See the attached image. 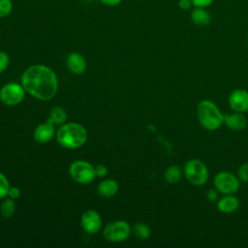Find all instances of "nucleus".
Wrapping results in <instances>:
<instances>
[{
	"mask_svg": "<svg viewBox=\"0 0 248 248\" xmlns=\"http://www.w3.org/2000/svg\"><path fill=\"white\" fill-rule=\"evenodd\" d=\"M22 86L33 97L47 101L54 97L58 81L51 69L44 65H33L22 75Z\"/></svg>",
	"mask_w": 248,
	"mask_h": 248,
	"instance_id": "1",
	"label": "nucleus"
},
{
	"mask_svg": "<svg viewBox=\"0 0 248 248\" xmlns=\"http://www.w3.org/2000/svg\"><path fill=\"white\" fill-rule=\"evenodd\" d=\"M197 118L201 126L208 131H215L224 124V114L211 100H202L197 106Z\"/></svg>",
	"mask_w": 248,
	"mask_h": 248,
	"instance_id": "2",
	"label": "nucleus"
},
{
	"mask_svg": "<svg viewBox=\"0 0 248 248\" xmlns=\"http://www.w3.org/2000/svg\"><path fill=\"white\" fill-rule=\"evenodd\" d=\"M56 138L59 144L63 147L78 148L86 141L87 132L78 123H68L58 129Z\"/></svg>",
	"mask_w": 248,
	"mask_h": 248,
	"instance_id": "3",
	"label": "nucleus"
},
{
	"mask_svg": "<svg viewBox=\"0 0 248 248\" xmlns=\"http://www.w3.org/2000/svg\"><path fill=\"white\" fill-rule=\"evenodd\" d=\"M186 179L195 186L204 185L209 177V170L206 165L200 159L188 160L183 168Z\"/></svg>",
	"mask_w": 248,
	"mask_h": 248,
	"instance_id": "4",
	"label": "nucleus"
},
{
	"mask_svg": "<svg viewBox=\"0 0 248 248\" xmlns=\"http://www.w3.org/2000/svg\"><path fill=\"white\" fill-rule=\"evenodd\" d=\"M214 188L222 195L235 194L240 187L237 175L226 170L219 171L213 178Z\"/></svg>",
	"mask_w": 248,
	"mask_h": 248,
	"instance_id": "5",
	"label": "nucleus"
},
{
	"mask_svg": "<svg viewBox=\"0 0 248 248\" xmlns=\"http://www.w3.org/2000/svg\"><path fill=\"white\" fill-rule=\"evenodd\" d=\"M71 177L80 184H87L93 181L95 178V168H93L88 162L78 160L70 166Z\"/></svg>",
	"mask_w": 248,
	"mask_h": 248,
	"instance_id": "6",
	"label": "nucleus"
},
{
	"mask_svg": "<svg viewBox=\"0 0 248 248\" xmlns=\"http://www.w3.org/2000/svg\"><path fill=\"white\" fill-rule=\"evenodd\" d=\"M131 229L125 221H114L108 223L104 230V236L111 242H120L127 239Z\"/></svg>",
	"mask_w": 248,
	"mask_h": 248,
	"instance_id": "7",
	"label": "nucleus"
},
{
	"mask_svg": "<svg viewBox=\"0 0 248 248\" xmlns=\"http://www.w3.org/2000/svg\"><path fill=\"white\" fill-rule=\"evenodd\" d=\"M24 88L18 83L12 82L4 85L0 90V100L8 106L19 104L24 98Z\"/></svg>",
	"mask_w": 248,
	"mask_h": 248,
	"instance_id": "8",
	"label": "nucleus"
},
{
	"mask_svg": "<svg viewBox=\"0 0 248 248\" xmlns=\"http://www.w3.org/2000/svg\"><path fill=\"white\" fill-rule=\"evenodd\" d=\"M228 103L233 111L241 113L248 111V91L241 88L232 90L229 95Z\"/></svg>",
	"mask_w": 248,
	"mask_h": 248,
	"instance_id": "9",
	"label": "nucleus"
},
{
	"mask_svg": "<svg viewBox=\"0 0 248 248\" xmlns=\"http://www.w3.org/2000/svg\"><path fill=\"white\" fill-rule=\"evenodd\" d=\"M102 225V220L99 215L94 210H87L81 216V226L83 230L89 233L97 232Z\"/></svg>",
	"mask_w": 248,
	"mask_h": 248,
	"instance_id": "10",
	"label": "nucleus"
},
{
	"mask_svg": "<svg viewBox=\"0 0 248 248\" xmlns=\"http://www.w3.org/2000/svg\"><path fill=\"white\" fill-rule=\"evenodd\" d=\"M224 124L233 131H241L247 126V119L243 113L233 111L224 114Z\"/></svg>",
	"mask_w": 248,
	"mask_h": 248,
	"instance_id": "11",
	"label": "nucleus"
},
{
	"mask_svg": "<svg viewBox=\"0 0 248 248\" xmlns=\"http://www.w3.org/2000/svg\"><path fill=\"white\" fill-rule=\"evenodd\" d=\"M240 202L237 197L233 194L224 195L221 199L217 201V209L222 213H232L236 211L239 207Z\"/></svg>",
	"mask_w": 248,
	"mask_h": 248,
	"instance_id": "12",
	"label": "nucleus"
},
{
	"mask_svg": "<svg viewBox=\"0 0 248 248\" xmlns=\"http://www.w3.org/2000/svg\"><path fill=\"white\" fill-rule=\"evenodd\" d=\"M54 136V127L53 124L48 122L41 123L37 126V128L34 131V139L36 141L45 143L49 141Z\"/></svg>",
	"mask_w": 248,
	"mask_h": 248,
	"instance_id": "13",
	"label": "nucleus"
},
{
	"mask_svg": "<svg viewBox=\"0 0 248 248\" xmlns=\"http://www.w3.org/2000/svg\"><path fill=\"white\" fill-rule=\"evenodd\" d=\"M66 64L69 70L74 74H82L86 69L84 57L78 52L70 53L66 58Z\"/></svg>",
	"mask_w": 248,
	"mask_h": 248,
	"instance_id": "14",
	"label": "nucleus"
},
{
	"mask_svg": "<svg viewBox=\"0 0 248 248\" xmlns=\"http://www.w3.org/2000/svg\"><path fill=\"white\" fill-rule=\"evenodd\" d=\"M191 20L194 24L200 27L206 26L210 23L211 16L205 8H196L191 12Z\"/></svg>",
	"mask_w": 248,
	"mask_h": 248,
	"instance_id": "15",
	"label": "nucleus"
},
{
	"mask_svg": "<svg viewBox=\"0 0 248 248\" xmlns=\"http://www.w3.org/2000/svg\"><path fill=\"white\" fill-rule=\"evenodd\" d=\"M118 191V184L113 179H106L98 186V193L102 197H112Z\"/></svg>",
	"mask_w": 248,
	"mask_h": 248,
	"instance_id": "16",
	"label": "nucleus"
},
{
	"mask_svg": "<svg viewBox=\"0 0 248 248\" xmlns=\"http://www.w3.org/2000/svg\"><path fill=\"white\" fill-rule=\"evenodd\" d=\"M183 170L177 165L168 167L164 172V177L169 183H176L181 179Z\"/></svg>",
	"mask_w": 248,
	"mask_h": 248,
	"instance_id": "17",
	"label": "nucleus"
},
{
	"mask_svg": "<svg viewBox=\"0 0 248 248\" xmlns=\"http://www.w3.org/2000/svg\"><path fill=\"white\" fill-rule=\"evenodd\" d=\"M67 113L60 107H54L50 112L47 121L52 124H63L66 121Z\"/></svg>",
	"mask_w": 248,
	"mask_h": 248,
	"instance_id": "18",
	"label": "nucleus"
},
{
	"mask_svg": "<svg viewBox=\"0 0 248 248\" xmlns=\"http://www.w3.org/2000/svg\"><path fill=\"white\" fill-rule=\"evenodd\" d=\"M134 232H135V234L138 238L143 240V239H146L150 236L151 231H150V228L146 224L138 223L134 227Z\"/></svg>",
	"mask_w": 248,
	"mask_h": 248,
	"instance_id": "19",
	"label": "nucleus"
},
{
	"mask_svg": "<svg viewBox=\"0 0 248 248\" xmlns=\"http://www.w3.org/2000/svg\"><path fill=\"white\" fill-rule=\"evenodd\" d=\"M16 211V203L13 200H6L1 203L0 206V212L2 216L9 218L11 217Z\"/></svg>",
	"mask_w": 248,
	"mask_h": 248,
	"instance_id": "20",
	"label": "nucleus"
},
{
	"mask_svg": "<svg viewBox=\"0 0 248 248\" xmlns=\"http://www.w3.org/2000/svg\"><path fill=\"white\" fill-rule=\"evenodd\" d=\"M14 9L13 0H0V18L10 16Z\"/></svg>",
	"mask_w": 248,
	"mask_h": 248,
	"instance_id": "21",
	"label": "nucleus"
},
{
	"mask_svg": "<svg viewBox=\"0 0 248 248\" xmlns=\"http://www.w3.org/2000/svg\"><path fill=\"white\" fill-rule=\"evenodd\" d=\"M9 189H10V184L7 177L0 172V199L8 195Z\"/></svg>",
	"mask_w": 248,
	"mask_h": 248,
	"instance_id": "22",
	"label": "nucleus"
},
{
	"mask_svg": "<svg viewBox=\"0 0 248 248\" xmlns=\"http://www.w3.org/2000/svg\"><path fill=\"white\" fill-rule=\"evenodd\" d=\"M237 177L242 182H248V163L241 164L237 170Z\"/></svg>",
	"mask_w": 248,
	"mask_h": 248,
	"instance_id": "23",
	"label": "nucleus"
},
{
	"mask_svg": "<svg viewBox=\"0 0 248 248\" xmlns=\"http://www.w3.org/2000/svg\"><path fill=\"white\" fill-rule=\"evenodd\" d=\"M9 56L6 52L0 51V73L5 71L9 65Z\"/></svg>",
	"mask_w": 248,
	"mask_h": 248,
	"instance_id": "24",
	"label": "nucleus"
},
{
	"mask_svg": "<svg viewBox=\"0 0 248 248\" xmlns=\"http://www.w3.org/2000/svg\"><path fill=\"white\" fill-rule=\"evenodd\" d=\"M214 0H192L193 6L196 8H207L213 3Z\"/></svg>",
	"mask_w": 248,
	"mask_h": 248,
	"instance_id": "25",
	"label": "nucleus"
},
{
	"mask_svg": "<svg viewBox=\"0 0 248 248\" xmlns=\"http://www.w3.org/2000/svg\"><path fill=\"white\" fill-rule=\"evenodd\" d=\"M218 194H219V192L215 188L209 189L206 192V199L210 202H216V201H218Z\"/></svg>",
	"mask_w": 248,
	"mask_h": 248,
	"instance_id": "26",
	"label": "nucleus"
},
{
	"mask_svg": "<svg viewBox=\"0 0 248 248\" xmlns=\"http://www.w3.org/2000/svg\"><path fill=\"white\" fill-rule=\"evenodd\" d=\"M98 1L108 7H116L120 5L123 0H98Z\"/></svg>",
	"mask_w": 248,
	"mask_h": 248,
	"instance_id": "27",
	"label": "nucleus"
},
{
	"mask_svg": "<svg viewBox=\"0 0 248 248\" xmlns=\"http://www.w3.org/2000/svg\"><path fill=\"white\" fill-rule=\"evenodd\" d=\"M108 172V170L107 168L104 166V165H98L96 168H95V174L99 177H103L107 174Z\"/></svg>",
	"mask_w": 248,
	"mask_h": 248,
	"instance_id": "28",
	"label": "nucleus"
},
{
	"mask_svg": "<svg viewBox=\"0 0 248 248\" xmlns=\"http://www.w3.org/2000/svg\"><path fill=\"white\" fill-rule=\"evenodd\" d=\"M192 6V0H178V7L181 10H189Z\"/></svg>",
	"mask_w": 248,
	"mask_h": 248,
	"instance_id": "29",
	"label": "nucleus"
},
{
	"mask_svg": "<svg viewBox=\"0 0 248 248\" xmlns=\"http://www.w3.org/2000/svg\"><path fill=\"white\" fill-rule=\"evenodd\" d=\"M8 195L12 198V199H17L20 196V191L17 187H10Z\"/></svg>",
	"mask_w": 248,
	"mask_h": 248,
	"instance_id": "30",
	"label": "nucleus"
},
{
	"mask_svg": "<svg viewBox=\"0 0 248 248\" xmlns=\"http://www.w3.org/2000/svg\"><path fill=\"white\" fill-rule=\"evenodd\" d=\"M247 43H248V37H247Z\"/></svg>",
	"mask_w": 248,
	"mask_h": 248,
	"instance_id": "31",
	"label": "nucleus"
}]
</instances>
